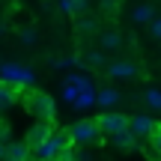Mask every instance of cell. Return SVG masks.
Instances as JSON below:
<instances>
[{"label":"cell","mask_w":161,"mask_h":161,"mask_svg":"<svg viewBox=\"0 0 161 161\" xmlns=\"http://www.w3.org/2000/svg\"><path fill=\"white\" fill-rule=\"evenodd\" d=\"M66 146H72L69 131H51L45 143H39V146L33 149V158H36V161H51V158H57Z\"/></svg>","instance_id":"6da1fadb"},{"label":"cell","mask_w":161,"mask_h":161,"mask_svg":"<svg viewBox=\"0 0 161 161\" xmlns=\"http://www.w3.org/2000/svg\"><path fill=\"white\" fill-rule=\"evenodd\" d=\"M36 80V75L27 69V66H18V63H3L0 66V84H9V86H30Z\"/></svg>","instance_id":"7a4b0ae2"},{"label":"cell","mask_w":161,"mask_h":161,"mask_svg":"<svg viewBox=\"0 0 161 161\" xmlns=\"http://www.w3.org/2000/svg\"><path fill=\"white\" fill-rule=\"evenodd\" d=\"M27 110L36 116V119H45V122H54V114H57L54 98L45 96V92H30L27 96Z\"/></svg>","instance_id":"3957f363"},{"label":"cell","mask_w":161,"mask_h":161,"mask_svg":"<svg viewBox=\"0 0 161 161\" xmlns=\"http://www.w3.org/2000/svg\"><path fill=\"white\" fill-rule=\"evenodd\" d=\"M69 137H72V143H98L102 140V131H98L96 119H80L78 125H72Z\"/></svg>","instance_id":"277c9868"},{"label":"cell","mask_w":161,"mask_h":161,"mask_svg":"<svg viewBox=\"0 0 161 161\" xmlns=\"http://www.w3.org/2000/svg\"><path fill=\"white\" fill-rule=\"evenodd\" d=\"M96 122H98V131H102L104 137H114V134H119V131H125V128H128V116L114 114V110H104Z\"/></svg>","instance_id":"5b68a950"},{"label":"cell","mask_w":161,"mask_h":161,"mask_svg":"<svg viewBox=\"0 0 161 161\" xmlns=\"http://www.w3.org/2000/svg\"><path fill=\"white\" fill-rule=\"evenodd\" d=\"M152 128H155V119H152L149 114H137L128 119V131L134 134V137H149Z\"/></svg>","instance_id":"8992f818"},{"label":"cell","mask_w":161,"mask_h":161,"mask_svg":"<svg viewBox=\"0 0 161 161\" xmlns=\"http://www.w3.org/2000/svg\"><path fill=\"white\" fill-rule=\"evenodd\" d=\"M108 75L116 80H128V78H137L140 75V66L137 63H128V60H119V63H110L108 66Z\"/></svg>","instance_id":"52a82bcc"},{"label":"cell","mask_w":161,"mask_h":161,"mask_svg":"<svg viewBox=\"0 0 161 161\" xmlns=\"http://www.w3.org/2000/svg\"><path fill=\"white\" fill-rule=\"evenodd\" d=\"M48 134H51V122H45V119H39L33 128L27 131V137H24V143L30 146V149H36L39 143H45L48 140Z\"/></svg>","instance_id":"ba28073f"},{"label":"cell","mask_w":161,"mask_h":161,"mask_svg":"<svg viewBox=\"0 0 161 161\" xmlns=\"http://www.w3.org/2000/svg\"><path fill=\"white\" fill-rule=\"evenodd\" d=\"M30 146L27 143H9L3 149V161H30Z\"/></svg>","instance_id":"9c48e42d"},{"label":"cell","mask_w":161,"mask_h":161,"mask_svg":"<svg viewBox=\"0 0 161 161\" xmlns=\"http://www.w3.org/2000/svg\"><path fill=\"white\" fill-rule=\"evenodd\" d=\"M119 98H122V96L114 90V86H104V90L96 92V104H98V108H104V110H110L114 104H119Z\"/></svg>","instance_id":"30bf717a"},{"label":"cell","mask_w":161,"mask_h":161,"mask_svg":"<svg viewBox=\"0 0 161 161\" xmlns=\"http://www.w3.org/2000/svg\"><path fill=\"white\" fill-rule=\"evenodd\" d=\"M110 140H114L116 149H125V152H128V149H137V137H134L128 128H125V131H119V134H114Z\"/></svg>","instance_id":"8fae6325"},{"label":"cell","mask_w":161,"mask_h":161,"mask_svg":"<svg viewBox=\"0 0 161 161\" xmlns=\"http://www.w3.org/2000/svg\"><path fill=\"white\" fill-rule=\"evenodd\" d=\"M15 98H18V90H15V86L0 84V114H3V110H9L12 104H15Z\"/></svg>","instance_id":"7c38bea8"},{"label":"cell","mask_w":161,"mask_h":161,"mask_svg":"<svg viewBox=\"0 0 161 161\" xmlns=\"http://www.w3.org/2000/svg\"><path fill=\"white\" fill-rule=\"evenodd\" d=\"M92 104H96V86L80 90L78 98H75V108H78V110H86V108H92Z\"/></svg>","instance_id":"4fadbf2b"},{"label":"cell","mask_w":161,"mask_h":161,"mask_svg":"<svg viewBox=\"0 0 161 161\" xmlns=\"http://www.w3.org/2000/svg\"><path fill=\"white\" fill-rule=\"evenodd\" d=\"M152 18H155V12H152V6H146V3L131 9V21H134V24H149Z\"/></svg>","instance_id":"5bb4252c"},{"label":"cell","mask_w":161,"mask_h":161,"mask_svg":"<svg viewBox=\"0 0 161 161\" xmlns=\"http://www.w3.org/2000/svg\"><path fill=\"white\" fill-rule=\"evenodd\" d=\"M98 42H102V48H104V51H116V48L122 45V36H119V33H114V30H104Z\"/></svg>","instance_id":"9a60e30c"},{"label":"cell","mask_w":161,"mask_h":161,"mask_svg":"<svg viewBox=\"0 0 161 161\" xmlns=\"http://www.w3.org/2000/svg\"><path fill=\"white\" fill-rule=\"evenodd\" d=\"M60 12H66V15H80V12L86 9V0H60Z\"/></svg>","instance_id":"2e32d148"},{"label":"cell","mask_w":161,"mask_h":161,"mask_svg":"<svg viewBox=\"0 0 161 161\" xmlns=\"http://www.w3.org/2000/svg\"><path fill=\"white\" fill-rule=\"evenodd\" d=\"M143 102L149 104L152 110H161V90H146L143 92Z\"/></svg>","instance_id":"e0dca14e"},{"label":"cell","mask_w":161,"mask_h":161,"mask_svg":"<svg viewBox=\"0 0 161 161\" xmlns=\"http://www.w3.org/2000/svg\"><path fill=\"white\" fill-rule=\"evenodd\" d=\"M69 84H72V86H78V92H80V90H86V86H92V80L86 78V75H78V72H72V75H69Z\"/></svg>","instance_id":"ac0fdd59"},{"label":"cell","mask_w":161,"mask_h":161,"mask_svg":"<svg viewBox=\"0 0 161 161\" xmlns=\"http://www.w3.org/2000/svg\"><path fill=\"white\" fill-rule=\"evenodd\" d=\"M149 146H152V149H158V155H161V125L152 128V134H149Z\"/></svg>","instance_id":"d6986e66"},{"label":"cell","mask_w":161,"mask_h":161,"mask_svg":"<svg viewBox=\"0 0 161 161\" xmlns=\"http://www.w3.org/2000/svg\"><path fill=\"white\" fill-rule=\"evenodd\" d=\"M80 63H90V66H102V63H104V54H102V51H92V54H86V57L80 60Z\"/></svg>","instance_id":"ffe728a7"},{"label":"cell","mask_w":161,"mask_h":161,"mask_svg":"<svg viewBox=\"0 0 161 161\" xmlns=\"http://www.w3.org/2000/svg\"><path fill=\"white\" fill-rule=\"evenodd\" d=\"M78 30H80V33H92V30H96V18H80Z\"/></svg>","instance_id":"44dd1931"},{"label":"cell","mask_w":161,"mask_h":161,"mask_svg":"<svg viewBox=\"0 0 161 161\" xmlns=\"http://www.w3.org/2000/svg\"><path fill=\"white\" fill-rule=\"evenodd\" d=\"M54 66H57V69H72V66H78V60L75 57H57Z\"/></svg>","instance_id":"7402d4cb"},{"label":"cell","mask_w":161,"mask_h":161,"mask_svg":"<svg viewBox=\"0 0 161 161\" xmlns=\"http://www.w3.org/2000/svg\"><path fill=\"white\" fill-rule=\"evenodd\" d=\"M63 98H66V102H69V104H75V98H78V86L66 84V86H63Z\"/></svg>","instance_id":"603a6c76"},{"label":"cell","mask_w":161,"mask_h":161,"mask_svg":"<svg viewBox=\"0 0 161 161\" xmlns=\"http://www.w3.org/2000/svg\"><path fill=\"white\" fill-rule=\"evenodd\" d=\"M149 33L155 36V39H161V18H152L149 21Z\"/></svg>","instance_id":"cb8c5ba5"},{"label":"cell","mask_w":161,"mask_h":161,"mask_svg":"<svg viewBox=\"0 0 161 161\" xmlns=\"http://www.w3.org/2000/svg\"><path fill=\"white\" fill-rule=\"evenodd\" d=\"M21 42H24V45H33V42H36V30H24V33H21Z\"/></svg>","instance_id":"d4e9b609"},{"label":"cell","mask_w":161,"mask_h":161,"mask_svg":"<svg viewBox=\"0 0 161 161\" xmlns=\"http://www.w3.org/2000/svg\"><path fill=\"white\" fill-rule=\"evenodd\" d=\"M57 158H60V161H75V152H72V149H69V146H66V149H63V152H60V155H57Z\"/></svg>","instance_id":"484cf974"},{"label":"cell","mask_w":161,"mask_h":161,"mask_svg":"<svg viewBox=\"0 0 161 161\" xmlns=\"http://www.w3.org/2000/svg\"><path fill=\"white\" fill-rule=\"evenodd\" d=\"M102 6H104V9H114V6H116V0H102Z\"/></svg>","instance_id":"4316f807"},{"label":"cell","mask_w":161,"mask_h":161,"mask_svg":"<svg viewBox=\"0 0 161 161\" xmlns=\"http://www.w3.org/2000/svg\"><path fill=\"white\" fill-rule=\"evenodd\" d=\"M3 149H6V143H3V140H0V161H3Z\"/></svg>","instance_id":"83f0119b"},{"label":"cell","mask_w":161,"mask_h":161,"mask_svg":"<svg viewBox=\"0 0 161 161\" xmlns=\"http://www.w3.org/2000/svg\"><path fill=\"white\" fill-rule=\"evenodd\" d=\"M75 161H90V158H86V155H75Z\"/></svg>","instance_id":"f1b7e54d"},{"label":"cell","mask_w":161,"mask_h":161,"mask_svg":"<svg viewBox=\"0 0 161 161\" xmlns=\"http://www.w3.org/2000/svg\"><path fill=\"white\" fill-rule=\"evenodd\" d=\"M0 66H3V63H0Z\"/></svg>","instance_id":"f546056e"}]
</instances>
